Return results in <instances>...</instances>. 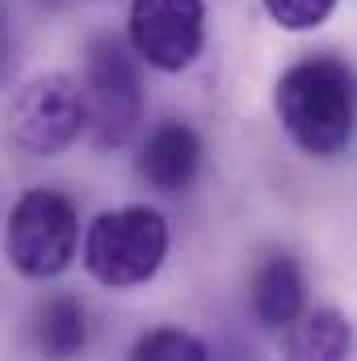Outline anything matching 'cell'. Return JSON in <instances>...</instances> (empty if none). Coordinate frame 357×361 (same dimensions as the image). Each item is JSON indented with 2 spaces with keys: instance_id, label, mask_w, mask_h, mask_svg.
<instances>
[{
  "instance_id": "obj_12",
  "label": "cell",
  "mask_w": 357,
  "mask_h": 361,
  "mask_svg": "<svg viewBox=\"0 0 357 361\" xmlns=\"http://www.w3.org/2000/svg\"><path fill=\"white\" fill-rule=\"evenodd\" d=\"M337 0H265V13L282 25V30H315L332 17Z\"/></svg>"
},
{
  "instance_id": "obj_3",
  "label": "cell",
  "mask_w": 357,
  "mask_h": 361,
  "mask_svg": "<svg viewBox=\"0 0 357 361\" xmlns=\"http://www.w3.org/2000/svg\"><path fill=\"white\" fill-rule=\"evenodd\" d=\"M80 244L76 206L55 189H30L17 197L8 227H4V257L25 277H59L72 265Z\"/></svg>"
},
{
  "instance_id": "obj_4",
  "label": "cell",
  "mask_w": 357,
  "mask_h": 361,
  "mask_svg": "<svg viewBox=\"0 0 357 361\" xmlns=\"http://www.w3.org/2000/svg\"><path fill=\"white\" fill-rule=\"evenodd\" d=\"M89 126V97L68 72L25 80L8 105V139L25 156H59Z\"/></svg>"
},
{
  "instance_id": "obj_13",
  "label": "cell",
  "mask_w": 357,
  "mask_h": 361,
  "mask_svg": "<svg viewBox=\"0 0 357 361\" xmlns=\"http://www.w3.org/2000/svg\"><path fill=\"white\" fill-rule=\"evenodd\" d=\"M8 63H13V34H8V13L0 4V80L8 76Z\"/></svg>"
},
{
  "instance_id": "obj_7",
  "label": "cell",
  "mask_w": 357,
  "mask_h": 361,
  "mask_svg": "<svg viewBox=\"0 0 357 361\" xmlns=\"http://www.w3.org/2000/svg\"><path fill=\"white\" fill-rule=\"evenodd\" d=\"M202 169V139L185 126V122H164L147 135L143 152H139V177L152 189L177 193Z\"/></svg>"
},
{
  "instance_id": "obj_9",
  "label": "cell",
  "mask_w": 357,
  "mask_h": 361,
  "mask_svg": "<svg viewBox=\"0 0 357 361\" xmlns=\"http://www.w3.org/2000/svg\"><path fill=\"white\" fill-rule=\"evenodd\" d=\"M286 357H315V361H337L353 349V328L345 315L337 311H311L294 324V332L286 336Z\"/></svg>"
},
{
  "instance_id": "obj_8",
  "label": "cell",
  "mask_w": 357,
  "mask_h": 361,
  "mask_svg": "<svg viewBox=\"0 0 357 361\" xmlns=\"http://www.w3.org/2000/svg\"><path fill=\"white\" fill-rule=\"evenodd\" d=\"M303 269L294 265V257H269L253 277V311L265 328H286L303 315Z\"/></svg>"
},
{
  "instance_id": "obj_11",
  "label": "cell",
  "mask_w": 357,
  "mask_h": 361,
  "mask_svg": "<svg viewBox=\"0 0 357 361\" xmlns=\"http://www.w3.org/2000/svg\"><path fill=\"white\" fill-rule=\"evenodd\" d=\"M135 357L143 361H202L206 357V345L181 328H156L147 332L139 345H135Z\"/></svg>"
},
{
  "instance_id": "obj_5",
  "label": "cell",
  "mask_w": 357,
  "mask_h": 361,
  "mask_svg": "<svg viewBox=\"0 0 357 361\" xmlns=\"http://www.w3.org/2000/svg\"><path fill=\"white\" fill-rule=\"evenodd\" d=\"M89 126L97 147H122L143 122V85L131 51L118 38H92L85 63Z\"/></svg>"
},
{
  "instance_id": "obj_6",
  "label": "cell",
  "mask_w": 357,
  "mask_h": 361,
  "mask_svg": "<svg viewBox=\"0 0 357 361\" xmlns=\"http://www.w3.org/2000/svg\"><path fill=\"white\" fill-rule=\"evenodd\" d=\"M131 42L156 72H185L206 42V0H131Z\"/></svg>"
},
{
  "instance_id": "obj_1",
  "label": "cell",
  "mask_w": 357,
  "mask_h": 361,
  "mask_svg": "<svg viewBox=\"0 0 357 361\" xmlns=\"http://www.w3.org/2000/svg\"><path fill=\"white\" fill-rule=\"evenodd\" d=\"M273 109L307 156L328 160L349 147L357 130V76L332 55L303 59L282 72Z\"/></svg>"
},
{
  "instance_id": "obj_10",
  "label": "cell",
  "mask_w": 357,
  "mask_h": 361,
  "mask_svg": "<svg viewBox=\"0 0 357 361\" xmlns=\"http://www.w3.org/2000/svg\"><path fill=\"white\" fill-rule=\"evenodd\" d=\"M85 341H89L85 307H80L76 298H68V294L47 298V302H42V311H38V345H42L47 353L68 357V353H80V349H85Z\"/></svg>"
},
{
  "instance_id": "obj_2",
  "label": "cell",
  "mask_w": 357,
  "mask_h": 361,
  "mask_svg": "<svg viewBox=\"0 0 357 361\" xmlns=\"http://www.w3.org/2000/svg\"><path fill=\"white\" fill-rule=\"evenodd\" d=\"M169 257V223L152 206L101 210L85 231V269L114 290L152 281Z\"/></svg>"
}]
</instances>
